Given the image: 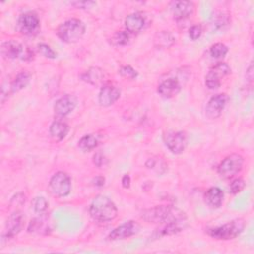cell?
Here are the masks:
<instances>
[{
  "instance_id": "d4e9b609",
  "label": "cell",
  "mask_w": 254,
  "mask_h": 254,
  "mask_svg": "<svg viewBox=\"0 0 254 254\" xmlns=\"http://www.w3.org/2000/svg\"><path fill=\"white\" fill-rule=\"evenodd\" d=\"M99 144V137L96 134H86L78 141V148L83 152H89L95 149Z\"/></svg>"
},
{
  "instance_id": "7a4b0ae2",
  "label": "cell",
  "mask_w": 254,
  "mask_h": 254,
  "mask_svg": "<svg viewBox=\"0 0 254 254\" xmlns=\"http://www.w3.org/2000/svg\"><path fill=\"white\" fill-rule=\"evenodd\" d=\"M91 218L98 222H108L116 218L118 209L115 203L106 195H96L89 205Z\"/></svg>"
},
{
  "instance_id": "d6a6232c",
  "label": "cell",
  "mask_w": 254,
  "mask_h": 254,
  "mask_svg": "<svg viewBox=\"0 0 254 254\" xmlns=\"http://www.w3.org/2000/svg\"><path fill=\"white\" fill-rule=\"evenodd\" d=\"M202 33V28L200 25H193L189 30V36L192 41L197 40Z\"/></svg>"
},
{
  "instance_id": "ba28073f",
  "label": "cell",
  "mask_w": 254,
  "mask_h": 254,
  "mask_svg": "<svg viewBox=\"0 0 254 254\" xmlns=\"http://www.w3.org/2000/svg\"><path fill=\"white\" fill-rule=\"evenodd\" d=\"M163 139L166 147L176 155L182 154L188 145V136L184 131H167Z\"/></svg>"
},
{
  "instance_id": "f546056e",
  "label": "cell",
  "mask_w": 254,
  "mask_h": 254,
  "mask_svg": "<svg viewBox=\"0 0 254 254\" xmlns=\"http://www.w3.org/2000/svg\"><path fill=\"white\" fill-rule=\"evenodd\" d=\"M245 181L242 179V178H236L234 179L230 185H229V190L231 193L233 194H236L240 191H242L245 188Z\"/></svg>"
},
{
  "instance_id": "44dd1931",
  "label": "cell",
  "mask_w": 254,
  "mask_h": 254,
  "mask_svg": "<svg viewBox=\"0 0 254 254\" xmlns=\"http://www.w3.org/2000/svg\"><path fill=\"white\" fill-rule=\"evenodd\" d=\"M223 191L218 187H211L209 188L205 194L204 200L205 203L211 208H219L223 202Z\"/></svg>"
},
{
  "instance_id": "484cf974",
  "label": "cell",
  "mask_w": 254,
  "mask_h": 254,
  "mask_svg": "<svg viewBox=\"0 0 254 254\" xmlns=\"http://www.w3.org/2000/svg\"><path fill=\"white\" fill-rule=\"evenodd\" d=\"M228 53V48L222 43H215L209 49V54L214 59H222Z\"/></svg>"
},
{
  "instance_id": "9a60e30c",
  "label": "cell",
  "mask_w": 254,
  "mask_h": 254,
  "mask_svg": "<svg viewBox=\"0 0 254 254\" xmlns=\"http://www.w3.org/2000/svg\"><path fill=\"white\" fill-rule=\"evenodd\" d=\"M120 89L111 84H104L98 93V103L100 106L108 107L115 103L120 97Z\"/></svg>"
},
{
  "instance_id": "8992f818",
  "label": "cell",
  "mask_w": 254,
  "mask_h": 254,
  "mask_svg": "<svg viewBox=\"0 0 254 254\" xmlns=\"http://www.w3.org/2000/svg\"><path fill=\"white\" fill-rule=\"evenodd\" d=\"M49 190L51 193L58 197H64L71 190L70 177L63 171L55 173L49 182Z\"/></svg>"
},
{
  "instance_id": "e0dca14e",
  "label": "cell",
  "mask_w": 254,
  "mask_h": 254,
  "mask_svg": "<svg viewBox=\"0 0 254 254\" xmlns=\"http://www.w3.org/2000/svg\"><path fill=\"white\" fill-rule=\"evenodd\" d=\"M24 215L21 211L16 210L7 219L6 222V237L12 238L16 236L23 228L24 225Z\"/></svg>"
},
{
  "instance_id": "5bb4252c",
  "label": "cell",
  "mask_w": 254,
  "mask_h": 254,
  "mask_svg": "<svg viewBox=\"0 0 254 254\" xmlns=\"http://www.w3.org/2000/svg\"><path fill=\"white\" fill-rule=\"evenodd\" d=\"M77 104V98L71 94H65L56 100L54 111L57 116L63 118L71 113Z\"/></svg>"
},
{
  "instance_id": "9c48e42d",
  "label": "cell",
  "mask_w": 254,
  "mask_h": 254,
  "mask_svg": "<svg viewBox=\"0 0 254 254\" xmlns=\"http://www.w3.org/2000/svg\"><path fill=\"white\" fill-rule=\"evenodd\" d=\"M18 31L26 36H32L36 34L40 29V20L36 13L26 12L19 16L17 21Z\"/></svg>"
},
{
  "instance_id": "6da1fadb",
  "label": "cell",
  "mask_w": 254,
  "mask_h": 254,
  "mask_svg": "<svg viewBox=\"0 0 254 254\" xmlns=\"http://www.w3.org/2000/svg\"><path fill=\"white\" fill-rule=\"evenodd\" d=\"M141 217L149 223L167 224L178 221H187L186 213L172 205H156L145 209L141 213Z\"/></svg>"
},
{
  "instance_id": "30bf717a",
  "label": "cell",
  "mask_w": 254,
  "mask_h": 254,
  "mask_svg": "<svg viewBox=\"0 0 254 254\" xmlns=\"http://www.w3.org/2000/svg\"><path fill=\"white\" fill-rule=\"evenodd\" d=\"M229 97L226 93H217L209 98L205 106V116L208 119L218 118L225 108Z\"/></svg>"
},
{
  "instance_id": "cb8c5ba5",
  "label": "cell",
  "mask_w": 254,
  "mask_h": 254,
  "mask_svg": "<svg viewBox=\"0 0 254 254\" xmlns=\"http://www.w3.org/2000/svg\"><path fill=\"white\" fill-rule=\"evenodd\" d=\"M30 79H31V74L28 71L23 70L19 72L10 84V91L12 93H15L22 90L29 84Z\"/></svg>"
},
{
  "instance_id": "d590c367",
  "label": "cell",
  "mask_w": 254,
  "mask_h": 254,
  "mask_svg": "<svg viewBox=\"0 0 254 254\" xmlns=\"http://www.w3.org/2000/svg\"><path fill=\"white\" fill-rule=\"evenodd\" d=\"M121 184H122V187L124 189H129L130 188V184H131V179H130V176L128 174H125L122 179H121Z\"/></svg>"
},
{
  "instance_id": "3957f363",
  "label": "cell",
  "mask_w": 254,
  "mask_h": 254,
  "mask_svg": "<svg viewBox=\"0 0 254 254\" xmlns=\"http://www.w3.org/2000/svg\"><path fill=\"white\" fill-rule=\"evenodd\" d=\"M85 33V25L79 19H68L57 29L58 37L64 43L73 44L78 42Z\"/></svg>"
},
{
  "instance_id": "1f68e13d",
  "label": "cell",
  "mask_w": 254,
  "mask_h": 254,
  "mask_svg": "<svg viewBox=\"0 0 254 254\" xmlns=\"http://www.w3.org/2000/svg\"><path fill=\"white\" fill-rule=\"evenodd\" d=\"M228 23H229L228 17L226 15H224L223 13H220L218 16L215 17V19H213L212 26H213V28L220 30V29H223L224 26L228 25Z\"/></svg>"
},
{
  "instance_id": "836d02e7",
  "label": "cell",
  "mask_w": 254,
  "mask_h": 254,
  "mask_svg": "<svg viewBox=\"0 0 254 254\" xmlns=\"http://www.w3.org/2000/svg\"><path fill=\"white\" fill-rule=\"evenodd\" d=\"M71 6L77 8V9H89L96 5V2L94 1H73L70 3Z\"/></svg>"
},
{
  "instance_id": "603a6c76",
  "label": "cell",
  "mask_w": 254,
  "mask_h": 254,
  "mask_svg": "<svg viewBox=\"0 0 254 254\" xmlns=\"http://www.w3.org/2000/svg\"><path fill=\"white\" fill-rule=\"evenodd\" d=\"M176 42L175 37L169 31H160L154 37V45L159 49H168Z\"/></svg>"
},
{
  "instance_id": "4dcf8cb0",
  "label": "cell",
  "mask_w": 254,
  "mask_h": 254,
  "mask_svg": "<svg viewBox=\"0 0 254 254\" xmlns=\"http://www.w3.org/2000/svg\"><path fill=\"white\" fill-rule=\"evenodd\" d=\"M119 74L123 77L129 78V79H135L138 76V72L136 69H134L131 65H123L118 70Z\"/></svg>"
},
{
  "instance_id": "f1b7e54d",
  "label": "cell",
  "mask_w": 254,
  "mask_h": 254,
  "mask_svg": "<svg viewBox=\"0 0 254 254\" xmlns=\"http://www.w3.org/2000/svg\"><path fill=\"white\" fill-rule=\"evenodd\" d=\"M37 48H38V52L43 57L51 59V60H54L57 58V53L49 45H47L45 43H40V44H38Z\"/></svg>"
},
{
  "instance_id": "7402d4cb",
  "label": "cell",
  "mask_w": 254,
  "mask_h": 254,
  "mask_svg": "<svg viewBox=\"0 0 254 254\" xmlns=\"http://www.w3.org/2000/svg\"><path fill=\"white\" fill-rule=\"evenodd\" d=\"M68 131H69V126L62 120H55L50 125V128H49L51 137L56 141L64 140L66 137Z\"/></svg>"
},
{
  "instance_id": "2e32d148",
  "label": "cell",
  "mask_w": 254,
  "mask_h": 254,
  "mask_svg": "<svg viewBox=\"0 0 254 254\" xmlns=\"http://www.w3.org/2000/svg\"><path fill=\"white\" fill-rule=\"evenodd\" d=\"M80 79L93 86H102L105 84L106 75L102 68L98 66H91L80 74Z\"/></svg>"
},
{
  "instance_id": "4fadbf2b",
  "label": "cell",
  "mask_w": 254,
  "mask_h": 254,
  "mask_svg": "<svg viewBox=\"0 0 254 254\" xmlns=\"http://www.w3.org/2000/svg\"><path fill=\"white\" fill-rule=\"evenodd\" d=\"M0 52L3 58L9 59V60H14L17 58H23V60L28 57L31 59L24 51V47L21 43L15 41V40H9L6 42H3L1 44Z\"/></svg>"
},
{
  "instance_id": "e575fe53",
  "label": "cell",
  "mask_w": 254,
  "mask_h": 254,
  "mask_svg": "<svg viewBox=\"0 0 254 254\" xmlns=\"http://www.w3.org/2000/svg\"><path fill=\"white\" fill-rule=\"evenodd\" d=\"M105 163H106V159H105V157L103 156L102 153L97 152L96 154H94V156H93V164H94L96 167L100 168V167L104 166Z\"/></svg>"
},
{
  "instance_id": "7c38bea8",
  "label": "cell",
  "mask_w": 254,
  "mask_h": 254,
  "mask_svg": "<svg viewBox=\"0 0 254 254\" xmlns=\"http://www.w3.org/2000/svg\"><path fill=\"white\" fill-rule=\"evenodd\" d=\"M171 12L174 16L175 20L185 21L189 19L194 12V4L191 1H186V0H178L173 1L171 3Z\"/></svg>"
},
{
  "instance_id": "ac0fdd59",
  "label": "cell",
  "mask_w": 254,
  "mask_h": 254,
  "mask_svg": "<svg viewBox=\"0 0 254 254\" xmlns=\"http://www.w3.org/2000/svg\"><path fill=\"white\" fill-rule=\"evenodd\" d=\"M181 83L177 78L171 77L162 81L157 88L158 93L164 98H172L181 91Z\"/></svg>"
},
{
  "instance_id": "52a82bcc",
  "label": "cell",
  "mask_w": 254,
  "mask_h": 254,
  "mask_svg": "<svg viewBox=\"0 0 254 254\" xmlns=\"http://www.w3.org/2000/svg\"><path fill=\"white\" fill-rule=\"evenodd\" d=\"M231 73V68L226 63H217L210 67L205 75V85L209 89H217L221 85V79Z\"/></svg>"
},
{
  "instance_id": "83f0119b",
  "label": "cell",
  "mask_w": 254,
  "mask_h": 254,
  "mask_svg": "<svg viewBox=\"0 0 254 254\" xmlns=\"http://www.w3.org/2000/svg\"><path fill=\"white\" fill-rule=\"evenodd\" d=\"M129 39L130 35L127 31H118L112 36L111 42L115 46H124L129 42Z\"/></svg>"
},
{
  "instance_id": "ffe728a7",
  "label": "cell",
  "mask_w": 254,
  "mask_h": 254,
  "mask_svg": "<svg viewBox=\"0 0 254 254\" xmlns=\"http://www.w3.org/2000/svg\"><path fill=\"white\" fill-rule=\"evenodd\" d=\"M28 231L31 233H41V234H48L49 231H52L51 223L49 222L48 217L45 214L39 215L32 219L28 225Z\"/></svg>"
},
{
  "instance_id": "8fae6325",
  "label": "cell",
  "mask_w": 254,
  "mask_h": 254,
  "mask_svg": "<svg viewBox=\"0 0 254 254\" xmlns=\"http://www.w3.org/2000/svg\"><path fill=\"white\" fill-rule=\"evenodd\" d=\"M140 230V225L134 220H128L115 227L109 234V240H122L135 235Z\"/></svg>"
},
{
  "instance_id": "d6986e66",
  "label": "cell",
  "mask_w": 254,
  "mask_h": 254,
  "mask_svg": "<svg viewBox=\"0 0 254 254\" xmlns=\"http://www.w3.org/2000/svg\"><path fill=\"white\" fill-rule=\"evenodd\" d=\"M145 24H146V19L143 16V14L139 12L129 14L124 20L126 31L131 34H136L141 32L144 29Z\"/></svg>"
},
{
  "instance_id": "277c9868",
  "label": "cell",
  "mask_w": 254,
  "mask_h": 254,
  "mask_svg": "<svg viewBox=\"0 0 254 254\" xmlns=\"http://www.w3.org/2000/svg\"><path fill=\"white\" fill-rule=\"evenodd\" d=\"M246 222L243 218H235L222 225L209 228L207 234L216 240H230L241 234Z\"/></svg>"
},
{
  "instance_id": "4316f807",
  "label": "cell",
  "mask_w": 254,
  "mask_h": 254,
  "mask_svg": "<svg viewBox=\"0 0 254 254\" xmlns=\"http://www.w3.org/2000/svg\"><path fill=\"white\" fill-rule=\"evenodd\" d=\"M48 207L49 202L44 196H37L33 199V209L37 214H46Z\"/></svg>"
},
{
  "instance_id": "8d00e7d4",
  "label": "cell",
  "mask_w": 254,
  "mask_h": 254,
  "mask_svg": "<svg viewBox=\"0 0 254 254\" xmlns=\"http://www.w3.org/2000/svg\"><path fill=\"white\" fill-rule=\"evenodd\" d=\"M104 182H105V179L102 176H97L93 179V185L96 187H102L104 185Z\"/></svg>"
},
{
  "instance_id": "5b68a950",
  "label": "cell",
  "mask_w": 254,
  "mask_h": 254,
  "mask_svg": "<svg viewBox=\"0 0 254 254\" xmlns=\"http://www.w3.org/2000/svg\"><path fill=\"white\" fill-rule=\"evenodd\" d=\"M244 159L240 154H231L225 157L217 167V173L223 179H231L241 172Z\"/></svg>"
}]
</instances>
